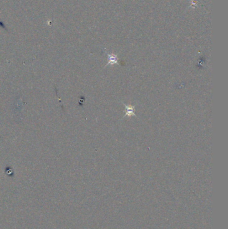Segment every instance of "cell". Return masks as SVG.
Listing matches in <instances>:
<instances>
[{
  "instance_id": "6da1fadb",
  "label": "cell",
  "mask_w": 228,
  "mask_h": 229,
  "mask_svg": "<svg viewBox=\"0 0 228 229\" xmlns=\"http://www.w3.org/2000/svg\"><path fill=\"white\" fill-rule=\"evenodd\" d=\"M106 54L108 56V63L105 65V67H107L109 65L113 66L114 64H119V59L117 57V55L114 54H110L106 52Z\"/></svg>"
},
{
  "instance_id": "7a4b0ae2",
  "label": "cell",
  "mask_w": 228,
  "mask_h": 229,
  "mask_svg": "<svg viewBox=\"0 0 228 229\" xmlns=\"http://www.w3.org/2000/svg\"><path fill=\"white\" fill-rule=\"evenodd\" d=\"M123 105L125 106V117H132V116H135L136 115L135 113V106H132V105H126V104L123 103Z\"/></svg>"
},
{
  "instance_id": "3957f363",
  "label": "cell",
  "mask_w": 228,
  "mask_h": 229,
  "mask_svg": "<svg viewBox=\"0 0 228 229\" xmlns=\"http://www.w3.org/2000/svg\"><path fill=\"white\" fill-rule=\"evenodd\" d=\"M0 27L2 28H3V29H4V30H8V29H7L6 26V25H5V24H3V22L2 21H1V19H0Z\"/></svg>"
}]
</instances>
